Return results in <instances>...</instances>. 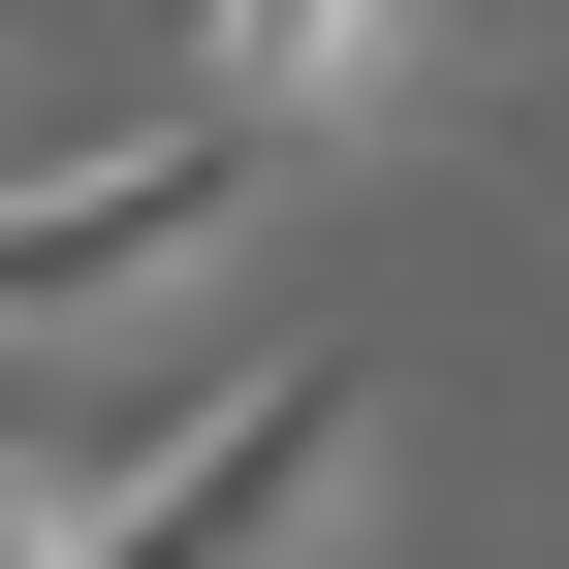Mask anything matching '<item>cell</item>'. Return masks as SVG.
<instances>
[{
  "label": "cell",
  "instance_id": "obj_1",
  "mask_svg": "<svg viewBox=\"0 0 569 569\" xmlns=\"http://www.w3.org/2000/svg\"><path fill=\"white\" fill-rule=\"evenodd\" d=\"M253 127L159 96V127H0V348H96V317H190V284L253 253Z\"/></svg>",
  "mask_w": 569,
  "mask_h": 569
},
{
  "label": "cell",
  "instance_id": "obj_2",
  "mask_svg": "<svg viewBox=\"0 0 569 569\" xmlns=\"http://www.w3.org/2000/svg\"><path fill=\"white\" fill-rule=\"evenodd\" d=\"M348 507H380V348H284L96 475V569H348Z\"/></svg>",
  "mask_w": 569,
  "mask_h": 569
},
{
  "label": "cell",
  "instance_id": "obj_3",
  "mask_svg": "<svg viewBox=\"0 0 569 569\" xmlns=\"http://www.w3.org/2000/svg\"><path fill=\"white\" fill-rule=\"evenodd\" d=\"M159 32H190V96H222L253 159H380V127L475 63V0H159Z\"/></svg>",
  "mask_w": 569,
  "mask_h": 569
},
{
  "label": "cell",
  "instance_id": "obj_4",
  "mask_svg": "<svg viewBox=\"0 0 569 569\" xmlns=\"http://www.w3.org/2000/svg\"><path fill=\"white\" fill-rule=\"evenodd\" d=\"M0 569H96V475L63 443H0Z\"/></svg>",
  "mask_w": 569,
  "mask_h": 569
},
{
  "label": "cell",
  "instance_id": "obj_5",
  "mask_svg": "<svg viewBox=\"0 0 569 569\" xmlns=\"http://www.w3.org/2000/svg\"><path fill=\"white\" fill-rule=\"evenodd\" d=\"M538 96H569V32H538Z\"/></svg>",
  "mask_w": 569,
  "mask_h": 569
}]
</instances>
